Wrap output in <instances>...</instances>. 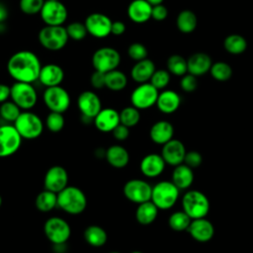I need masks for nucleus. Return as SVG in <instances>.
<instances>
[{
  "label": "nucleus",
  "mask_w": 253,
  "mask_h": 253,
  "mask_svg": "<svg viewBox=\"0 0 253 253\" xmlns=\"http://www.w3.org/2000/svg\"><path fill=\"white\" fill-rule=\"evenodd\" d=\"M42 63L39 56L31 50H19L7 61L8 74L16 82L34 83L39 80Z\"/></svg>",
  "instance_id": "f257e3e1"
},
{
  "label": "nucleus",
  "mask_w": 253,
  "mask_h": 253,
  "mask_svg": "<svg viewBox=\"0 0 253 253\" xmlns=\"http://www.w3.org/2000/svg\"><path fill=\"white\" fill-rule=\"evenodd\" d=\"M57 207L68 214H80L87 207L86 195L76 186H67L57 194Z\"/></svg>",
  "instance_id": "f03ea898"
},
{
  "label": "nucleus",
  "mask_w": 253,
  "mask_h": 253,
  "mask_svg": "<svg viewBox=\"0 0 253 253\" xmlns=\"http://www.w3.org/2000/svg\"><path fill=\"white\" fill-rule=\"evenodd\" d=\"M38 40L41 45L49 51H58L68 42L69 37L64 26H44L39 34Z\"/></svg>",
  "instance_id": "7ed1b4c3"
},
{
  "label": "nucleus",
  "mask_w": 253,
  "mask_h": 253,
  "mask_svg": "<svg viewBox=\"0 0 253 253\" xmlns=\"http://www.w3.org/2000/svg\"><path fill=\"white\" fill-rule=\"evenodd\" d=\"M13 125L23 139H36L42 135L43 130L42 119L31 111L21 112Z\"/></svg>",
  "instance_id": "20e7f679"
},
{
  "label": "nucleus",
  "mask_w": 253,
  "mask_h": 253,
  "mask_svg": "<svg viewBox=\"0 0 253 253\" xmlns=\"http://www.w3.org/2000/svg\"><path fill=\"white\" fill-rule=\"evenodd\" d=\"M183 211L192 218L206 217L210 211V202L207 196L197 190L188 191L182 198Z\"/></svg>",
  "instance_id": "39448f33"
},
{
  "label": "nucleus",
  "mask_w": 253,
  "mask_h": 253,
  "mask_svg": "<svg viewBox=\"0 0 253 253\" xmlns=\"http://www.w3.org/2000/svg\"><path fill=\"white\" fill-rule=\"evenodd\" d=\"M179 191L172 181H160L152 187L150 201L159 210L171 209L178 201Z\"/></svg>",
  "instance_id": "423d86ee"
},
{
  "label": "nucleus",
  "mask_w": 253,
  "mask_h": 253,
  "mask_svg": "<svg viewBox=\"0 0 253 253\" xmlns=\"http://www.w3.org/2000/svg\"><path fill=\"white\" fill-rule=\"evenodd\" d=\"M11 100L23 111H30L38 102V93L33 83L16 82L11 86Z\"/></svg>",
  "instance_id": "0eeeda50"
},
{
  "label": "nucleus",
  "mask_w": 253,
  "mask_h": 253,
  "mask_svg": "<svg viewBox=\"0 0 253 253\" xmlns=\"http://www.w3.org/2000/svg\"><path fill=\"white\" fill-rule=\"evenodd\" d=\"M42 99L49 112L63 114L69 109L71 104L69 93L60 85L46 87L43 91Z\"/></svg>",
  "instance_id": "6e6552de"
},
{
  "label": "nucleus",
  "mask_w": 253,
  "mask_h": 253,
  "mask_svg": "<svg viewBox=\"0 0 253 253\" xmlns=\"http://www.w3.org/2000/svg\"><path fill=\"white\" fill-rule=\"evenodd\" d=\"M91 60L95 70L108 73L118 68L121 63V54L112 46H102L94 51Z\"/></svg>",
  "instance_id": "1a4fd4ad"
},
{
  "label": "nucleus",
  "mask_w": 253,
  "mask_h": 253,
  "mask_svg": "<svg viewBox=\"0 0 253 253\" xmlns=\"http://www.w3.org/2000/svg\"><path fill=\"white\" fill-rule=\"evenodd\" d=\"M43 232L51 244L66 243L71 235L69 223L62 217L51 216L43 224Z\"/></svg>",
  "instance_id": "9d476101"
},
{
  "label": "nucleus",
  "mask_w": 253,
  "mask_h": 253,
  "mask_svg": "<svg viewBox=\"0 0 253 253\" xmlns=\"http://www.w3.org/2000/svg\"><path fill=\"white\" fill-rule=\"evenodd\" d=\"M157 90L150 82L141 83L136 86L130 94L131 106L136 109L146 110L156 105V101L159 95Z\"/></svg>",
  "instance_id": "9b49d317"
},
{
  "label": "nucleus",
  "mask_w": 253,
  "mask_h": 253,
  "mask_svg": "<svg viewBox=\"0 0 253 253\" xmlns=\"http://www.w3.org/2000/svg\"><path fill=\"white\" fill-rule=\"evenodd\" d=\"M22 139L14 125L0 126V158L15 154L21 147Z\"/></svg>",
  "instance_id": "f8f14e48"
},
{
  "label": "nucleus",
  "mask_w": 253,
  "mask_h": 253,
  "mask_svg": "<svg viewBox=\"0 0 253 253\" xmlns=\"http://www.w3.org/2000/svg\"><path fill=\"white\" fill-rule=\"evenodd\" d=\"M40 16L46 26H63L67 20L68 11L60 0H45L40 12Z\"/></svg>",
  "instance_id": "ddd939ff"
},
{
  "label": "nucleus",
  "mask_w": 253,
  "mask_h": 253,
  "mask_svg": "<svg viewBox=\"0 0 253 253\" xmlns=\"http://www.w3.org/2000/svg\"><path fill=\"white\" fill-rule=\"evenodd\" d=\"M123 193L129 202L138 205L151 200L152 186L145 180L130 179L124 185Z\"/></svg>",
  "instance_id": "4468645a"
},
{
  "label": "nucleus",
  "mask_w": 253,
  "mask_h": 253,
  "mask_svg": "<svg viewBox=\"0 0 253 253\" xmlns=\"http://www.w3.org/2000/svg\"><path fill=\"white\" fill-rule=\"evenodd\" d=\"M112 23L113 21L109 16L98 12L89 14L84 21L88 34L96 39H104L110 36Z\"/></svg>",
  "instance_id": "2eb2a0df"
},
{
  "label": "nucleus",
  "mask_w": 253,
  "mask_h": 253,
  "mask_svg": "<svg viewBox=\"0 0 253 253\" xmlns=\"http://www.w3.org/2000/svg\"><path fill=\"white\" fill-rule=\"evenodd\" d=\"M44 189L58 194L68 186L67 170L60 165H53L47 169L43 177Z\"/></svg>",
  "instance_id": "dca6fc26"
},
{
  "label": "nucleus",
  "mask_w": 253,
  "mask_h": 253,
  "mask_svg": "<svg viewBox=\"0 0 253 253\" xmlns=\"http://www.w3.org/2000/svg\"><path fill=\"white\" fill-rule=\"evenodd\" d=\"M77 107L82 117L94 120L102 110V102L100 97L94 91L86 90L79 94L77 98Z\"/></svg>",
  "instance_id": "f3484780"
},
{
  "label": "nucleus",
  "mask_w": 253,
  "mask_h": 253,
  "mask_svg": "<svg viewBox=\"0 0 253 253\" xmlns=\"http://www.w3.org/2000/svg\"><path fill=\"white\" fill-rule=\"evenodd\" d=\"M186 152L187 151L183 142L172 138L162 145L161 156L163 157L166 164L175 167L184 162Z\"/></svg>",
  "instance_id": "a211bd4d"
},
{
  "label": "nucleus",
  "mask_w": 253,
  "mask_h": 253,
  "mask_svg": "<svg viewBox=\"0 0 253 253\" xmlns=\"http://www.w3.org/2000/svg\"><path fill=\"white\" fill-rule=\"evenodd\" d=\"M95 127L101 132H112L120 125V112L113 108H102L93 120Z\"/></svg>",
  "instance_id": "6ab92c4d"
},
{
  "label": "nucleus",
  "mask_w": 253,
  "mask_h": 253,
  "mask_svg": "<svg viewBox=\"0 0 253 253\" xmlns=\"http://www.w3.org/2000/svg\"><path fill=\"white\" fill-rule=\"evenodd\" d=\"M187 231L198 242H208L214 234L212 223L206 217L192 219Z\"/></svg>",
  "instance_id": "aec40b11"
},
{
  "label": "nucleus",
  "mask_w": 253,
  "mask_h": 253,
  "mask_svg": "<svg viewBox=\"0 0 253 253\" xmlns=\"http://www.w3.org/2000/svg\"><path fill=\"white\" fill-rule=\"evenodd\" d=\"M165 161L161 154L149 153L146 154L139 163V169L143 176L155 178L162 174L165 168Z\"/></svg>",
  "instance_id": "412c9836"
},
{
  "label": "nucleus",
  "mask_w": 253,
  "mask_h": 253,
  "mask_svg": "<svg viewBox=\"0 0 253 253\" xmlns=\"http://www.w3.org/2000/svg\"><path fill=\"white\" fill-rule=\"evenodd\" d=\"M64 79V71L61 66L55 63H47L42 66L39 75V81L46 87L58 86Z\"/></svg>",
  "instance_id": "4be33fe9"
},
{
  "label": "nucleus",
  "mask_w": 253,
  "mask_h": 253,
  "mask_svg": "<svg viewBox=\"0 0 253 253\" xmlns=\"http://www.w3.org/2000/svg\"><path fill=\"white\" fill-rule=\"evenodd\" d=\"M152 5L146 0H132L126 9L128 19L135 24H143L151 18Z\"/></svg>",
  "instance_id": "5701e85b"
},
{
  "label": "nucleus",
  "mask_w": 253,
  "mask_h": 253,
  "mask_svg": "<svg viewBox=\"0 0 253 253\" xmlns=\"http://www.w3.org/2000/svg\"><path fill=\"white\" fill-rule=\"evenodd\" d=\"M174 127L168 121L161 120L154 123L149 129L150 139L156 144H165L173 138Z\"/></svg>",
  "instance_id": "b1692460"
},
{
  "label": "nucleus",
  "mask_w": 253,
  "mask_h": 253,
  "mask_svg": "<svg viewBox=\"0 0 253 253\" xmlns=\"http://www.w3.org/2000/svg\"><path fill=\"white\" fill-rule=\"evenodd\" d=\"M187 64L188 73L195 76H201L210 72L212 61L209 54L205 52H196L187 59Z\"/></svg>",
  "instance_id": "393cba45"
},
{
  "label": "nucleus",
  "mask_w": 253,
  "mask_h": 253,
  "mask_svg": "<svg viewBox=\"0 0 253 253\" xmlns=\"http://www.w3.org/2000/svg\"><path fill=\"white\" fill-rule=\"evenodd\" d=\"M156 68L154 62L149 58H145L134 63L130 70V77L138 84L146 83L149 82Z\"/></svg>",
  "instance_id": "a878e982"
},
{
  "label": "nucleus",
  "mask_w": 253,
  "mask_h": 253,
  "mask_svg": "<svg viewBox=\"0 0 253 253\" xmlns=\"http://www.w3.org/2000/svg\"><path fill=\"white\" fill-rule=\"evenodd\" d=\"M181 104V97L173 90H163L159 93L156 106L163 114H172L178 110Z\"/></svg>",
  "instance_id": "bb28decb"
},
{
  "label": "nucleus",
  "mask_w": 253,
  "mask_h": 253,
  "mask_svg": "<svg viewBox=\"0 0 253 253\" xmlns=\"http://www.w3.org/2000/svg\"><path fill=\"white\" fill-rule=\"evenodd\" d=\"M105 158L114 168H124L129 162L128 151L121 144H113L106 149Z\"/></svg>",
  "instance_id": "cd10ccee"
},
{
  "label": "nucleus",
  "mask_w": 253,
  "mask_h": 253,
  "mask_svg": "<svg viewBox=\"0 0 253 253\" xmlns=\"http://www.w3.org/2000/svg\"><path fill=\"white\" fill-rule=\"evenodd\" d=\"M194 181V172L191 167L182 163L175 166L172 172V182L179 190L188 189Z\"/></svg>",
  "instance_id": "c85d7f7f"
},
{
  "label": "nucleus",
  "mask_w": 253,
  "mask_h": 253,
  "mask_svg": "<svg viewBox=\"0 0 253 253\" xmlns=\"http://www.w3.org/2000/svg\"><path fill=\"white\" fill-rule=\"evenodd\" d=\"M158 210L151 201L138 204L135 210V219L141 225H149L156 219Z\"/></svg>",
  "instance_id": "c756f323"
},
{
  "label": "nucleus",
  "mask_w": 253,
  "mask_h": 253,
  "mask_svg": "<svg viewBox=\"0 0 253 253\" xmlns=\"http://www.w3.org/2000/svg\"><path fill=\"white\" fill-rule=\"evenodd\" d=\"M83 236L85 241L93 247H102L108 240L106 230L97 224L88 225L83 232Z\"/></svg>",
  "instance_id": "7c9ffc66"
},
{
  "label": "nucleus",
  "mask_w": 253,
  "mask_h": 253,
  "mask_svg": "<svg viewBox=\"0 0 253 253\" xmlns=\"http://www.w3.org/2000/svg\"><path fill=\"white\" fill-rule=\"evenodd\" d=\"M36 208L42 212H49L57 207V194L49 190L40 192L35 200Z\"/></svg>",
  "instance_id": "2f4dec72"
},
{
  "label": "nucleus",
  "mask_w": 253,
  "mask_h": 253,
  "mask_svg": "<svg viewBox=\"0 0 253 253\" xmlns=\"http://www.w3.org/2000/svg\"><path fill=\"white\" fill-rule=\"evenodd\" d=\"M178 30L183 34H190L194 32L198 25V19L196 14L191 10L181 11L176 20Z\"/></svg>",
  "instance_id": "473e14b6"
},
{
  "label": "nucleus",
  "mask_w": 253,
  "mask_h": 253,
  "mask_svg": "<svg viewBox=\"0 0 253 253\" xmlns=\"http://www.w3.org/2000/svg\"><path fill=\"white\" fill-rule=\"evenodd\" d=\"M127 85L126 75L118 68L106 73V88L111 91L119 92L124 90Z\"/></svg>",
  "instance_id": "72a5a7b5"
},
{
  "label": "nucleus",
  "mask_w": 253,
  "mask_h": 253,
  "mask_svg": "<svg viewBox=\"0 0 253 253\" xmlns=\"http://www.w3.org/2000/svg\"><path fill=\"white\" fill-rule=\"evenodd\" d=\"M224 49L231 54H240L247 48V42L244 37L238 34H231L223 41Z\"/></svg>",
  "instance_id": "f704fd0d"
},
{
  "label": "nucleus",
  "mask_w": 253,
  "mask_h": 253,
  "mask_svg": "<svg viewBox=\"0 0 253 253\" xmlns=\"http://www.w3.org/2000/svg\"><path fill=\"white\" fill-rule=\"evenodd\" d=\"M167 70L176 76H183L188 73V64L187 59H185L180 54H172L168 57L167 62Z\"/></svg>",
  "instance_id": "c9c22d12"
},
{
  "label": "nucleus",
  "mask_w": 253,
  "mask_h": 253,
  "mask_svg": "<svg viewBox=\"0 0 253 253\" xmlns=\"http://www.w3.org/2000/svg\"><path fill=\"white\" fill-rule=\"evenodd\" d=\"M191 221L192 218L184 211H178L169 216L168 224L175 231H183L188 229Z\"/></svg>",
  "instance_id": "e433bc0d"
},
{
  "label": "nucleus",
  "mask_w": 253,
  "mask_h": 253,
  "mask_svg": "<svg viewBox=\"0 0 253 253\" xmlns=\"http://www.w3.org/2000/svg\"><path fill=\"white\" fill-rule=\"evenodd\" d=\"M210 73L213 79L216 81L224 82L230 79L232 75L231 66L224 61H216L211 64Z\"/></svg>",
  "instance_id": "4c0bfd02"
},
{
  "label": "nucleus",
  "mask_w": 253,
  "mask_h": 253,
  "mask_svg": "<svg viewBox=\"0 0 253 253\" xmlns=\"http://www.w3.org/2000/svg\"><path fill=\"white\" fill-rule=\"evenodd\" d=\"M140 121V112L133 106L125 107L120 112V123L127 127L135 126Z\"/></svg>",
  "instance_id": "58836bf2"
},
{
  "label": "nucleus",
  "mask_w": 253,
  "mask_h": 253,
  "mask_svg": "<svg viewBox=\"0 0 253 253\" xmlns=\"http://www.w3.org/2000/svg\"><path fill=\"white\" fill-rule=\"evenodd\" d=\"M21 109L11 100L0 104V117L7 123H13L21 114Z\"/></svg>",
  "instance_id": "ea45409f"
},
{
  "label": "nucleus",
  "mask_w": 253,
  "mask_h": 253,
  "mask_svg": "<svg viewBox=\"0 0 253 253\" xmlns=\"http://www.w3.org/2000/svg\"><path fill=\"white\" fill-rule=\"evenodd\" d=\"M65 28H66V32L69 39L75 42H80L84 40L88 35L85 24L82 22H78V21L71 22Z\"/></svg>",
  "instance_id": "a19ab883"
},
{
  "label": "nucleus",
  "mask_w": 253,
  "mask_h": 253,
  "mask_svg": "<svg viewBox=\"0 0 253 253\" xmlns=\"http://www.w3.org/2000/svg\"><path fill=\"white\" fill-rule=\"evenodd\" d=\"M65 125L64 117L61 113L49 112L45 118V126L51 132H59L62 130Z\"/></svg>",
  "instance_id": "79ce46f5"
},
{
  "label": "nucleus",
  "mask_w": 253,
  "mask_h": 253,
  "mask_svg": "<svg viewBox=\"0 0 253 253\" xmlns=\"http://www.w3.org/2000/svg\"><path fill=\"white\" fill-rule=\"evenodd\" d=\"M149 82L157 89L162 90L170 82V72L166 69H156L152 74Z\"/></svg>",
  "instance_id": "37998d69"
},
{
  "label": "nucleus",
  "mask_w": 253,
  "mask_h": 253,
  "mask_svg": "<svg viewBox=\"0 0 253 253\" xmlns=\"http://www.w3.org/2000/svg\"><path fill=\"white\" fill-rule=\"evenodd\" d=\"M45 0H20V10L26 15L40 14Z\"/></svg>",
  "instance_id": "c03bdc74"
},
{
  "label": "nucleus",
  "mask_w": 253,
  "mask_h": 253,
  "mask_svg": "<svg viewBox=\"0 0 253 253\" xmlns=\"http://www.w3.org/2000/svg\"><path fill=\"white\" fill-rule=\"evenodd\" d=\"M126 52H127L128 57L131 58L132 60H134L135 62L147 58V54H148L146 46L140 42L130 43L127 47Z\"/></svg>",
  "instance_id": "a18cd8bd"
},
{
  "label": "nucleus",
  "mask_w": 253,
  "mask_h": 253,
  "mask_svg": "<svg viewBox=\"0 0 253 253\" xmlns=\"http://www.w3.org/2000/svg\"><path fill=\"white\" fill-rule=\"evenodd\" d=\"M180 87L185 92H188V93L194 92L198 87L197 76L191 73H186L185 75L182 76L180 80Z\"/></svg>",
  "instance_id": "49530a36"
},
{
  "label": "nucleus",
  "mask_w": 253,
  "mask_h": 253,
  "mask_svg": "<svg viewBox=\"0 0 253 253\" xmlns=\"http://www.w3.org/2000/svg\"><path fill=\"white\" fill-rule=\"evenodd\" d=\"M203 162V157L201 155L200 152L192 150L189 152H186L185 158H184V163L186 165H188L189 167L193 168H197L199 167Z\"/></svg>",
  "instance_id": "de8ad7c7"
},
{
  "label": "nucleus",
  "mask_w": 253,
  "mask_h": 253,
  "mask_svg": "<svg viewBox=\"0 0 253 253\" xmlns=\"http://www.w3.org/2000/svg\"><path fill=\"white\" fill-rule=\"evenodd\" d=\"M90 84L97 90L106 87V73L95 70L90 76Z\"/></svg>",
  "instance_id": "09e8293b"
},
{
  "label": "nucleus",
  "mask_w": 253,
  "mask_h": 253,
  "mask_svg": "<svg viewBox=\"0 0 253 253\" xmlns=\"http://www.w3.org/2000/svg\"><path fill=\"white\" fill-rule=\"evenodd\" d=\"M168 16V10L163 4H158L155 6H152V12H151V18L155 21H163Z\"/></svg>",
  "instance_id": "8fccbe9b"
},
{
  "label": "nucleus",
  "mask_w": 253,
  "mask_h": 253,
  "mask_svg": "<svg viewBox=\"0 0 253 253\" xmlns=\"http://www.w3.org/2000/svg\"><path fill=\"white\" fill-rule=\"evenodd\" d=\"M112 134L115 137V139L119 141H124L127 139V137L129 136V127L120 124L113 129Z\"/></svg>",
  "instance_id": "3c124183"
},
{
  "label": "nucleus",
  "mask_w": 253,
  "mask_h": 253,
  "mask_svg": "<svg viewBox=\"0 0 253 253\" xmlns=\"http://www.w3.org/2000/svg\"><path fill=\"white\" fill-rule=\"evenodd\" d=\"M126 24L122 21H114L112 23V29H111V35L114 36H122L126 32Z\"/></svg>",
  "instance_id": "603ef678"
},
{
  "label": "nucleus",
  "mask_w": 253,
  "mask_h": 253,
  "mask_svg": "<svg viewBox=\"0 0 253 253\" xmlns=\"http://www.w3.org/2000/svg\"><path fill=\"white\" fill-rule=\"evenodd\" d=\"M11 97V86H8L7 84L0 83V104L8 101V99Z\"/></svg>",
  "instance_id": "864d4df0"
},
{
  "label": "nucleus",
  "mask_w": 253,
  "mask_h": 253,
  "mask_svg": "<svg viewBox=\"0 0 253 253\" xmlns=\"http://www.w3.org/2000/svg\"><path fill=\"white\" fill-rule=\"evenodd\" d=\"M8 9L7 7L0 2V24L3 23L8 18Z\"/></svg>",
  "instance_id": "5fc2aeb1"
},
{
  "label": "nucleus",
  "mask_w": 253,
  "mask_h": 253,
  "mask_svg": "<svg viewBox=\"0 0 253 253\" xmlns=\"http://www.w3.org/2000/svg\"><path fill=\"white\" fill-rule=\"evenodd\" d=\"M149 4H151L152 6H155V5H158V4H162V2L164 0H146Z\"/></svg>",
  "instance_id": "6e6d98bb"
},
{
  "label": "nucleus",
  "mask_w": 253,
  "mask_h": 253,
  "mask_svg": "<svg viewBox=\"0 0 253 253\" xmlns=\"http://www.w3.org/2000/svg\"><path fill=\"white\" fill-rule=\"evenodd\" d=\"M1 206H2V197L0 195V208H1Z\"/></svg>",
  "instance_id": "4d7b16f0"
},
{
  "label": "nucleus",
  "mask_w": 253,
  "mask_h": 253,
  "mask_svg": "<svg viewBox=\"0 0 253 253\" xmlns=\"http://www.w3.org/2000/svg\"><path fill=\"white\" fill-rule=\"evenodd\" d=\"M108 253H121L119 251H111V252H108Z\"/></svg>",
  "instance_id": "13d9d810"
},
{
  "label": "nucleus",
  "mask_w": 253,
  "mask_h": 253,
  "mask_svg": "<svg viewBox=\"0 0 253 253\" xmlns=\"http://www.w3.org/2000/svg\"><path fill=\"white\" fill-rule=\"evenodd\" d=\"M130 253H142V252H140V251H132Z\"/></svg>",
  "instance_id": "bf43d9fd"
},
{
  "label": "nucleus",
  "mask_w": 253,
  "mask_h": 253,
  "mask_svg": "<svg viewBox=\"0 0 253 253\" xmlns=\"http://www.w3.org/2000/svg\"><path fill=\"white\" fill-rule=\"evenodd\" d=\"M52 1H59V0H52Z\"/></svg>",
  "instance_id": "052dcab7"
}]
</instances>
